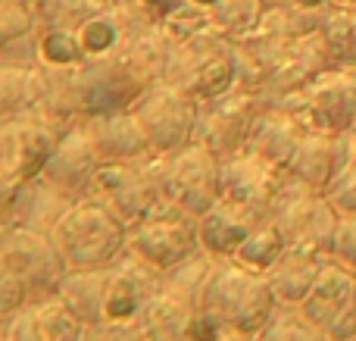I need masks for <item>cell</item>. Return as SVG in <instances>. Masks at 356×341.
Segmentation results:
<instances>
[{
  "mask_svg": "<svg viewBox=\"0 0 356 341\" xmlns=\"http://www.w3.org/2000/svg\"><path fill=\"white\" fill-rule=\"evenodd\" d=\"M100 166H104V157H100L85 119H79V122L69 125L66 135L60 138V144H56L54 154L44 163L41 175L50 179L54 185H60L63 191H69L72 198H88L91 182Z\"/></svg>",
  "mask_w": 356,
  "mask_h": 341,
  "instance_id": "cell-17",
  "label": "cell"
},
{
  "mask_svg": "<svg viewBox=\"0 0 356 341\" xmlns=\"http://www.w3.org/2000/svg\"><path fill=\"white\" fill-rule=\"evenodd\" d=\"M138 3H141L144 10H147L150 16L156 19V22H163V19H166L169 13L178 10L181 3H188V0H138Z\"/></svg>",
  "mask_w": 356,
  "mask_h": 341,
  "instance_id": "cell-39",
  "label": "cell"
},
{
  "mask_svg": "<svg viewBox=\"0 0 356 341\" xmlns=\"http://www.w3.org/2000/svg\"><path fill=\"white\" fill-rule=\"evenodd\" d=\"M325 194L341 216H353L356 213V148L350 144L347 132H344V160H341L334 179L328 182Z\"/></svg>",
  "mask_w": 356,
  "mask_h": 341,
  "instance_id": "cell-32",
  "label": "cell"
},
{
  "mask_svg": "<svg viewBox=\"0 0 356 341\" xmlns=\"http://www.w3.org/2000/svg\"><path fill=\"white\" fill-rule=\"evenodd\" d=\"M263 13H266V0H216L209 16H213L216 29L225 31L232 41H238L263 19Z\"/></svg>",
  "mask_w": 356,
  "mask_h": 341,
  "instance_id": "cell-30",
  "label": "cell"
},
{
  "mask_svg": "<svg viewBox=\"0 0 356 341\" xmlns=\"http://www.w3.org/2000/svg\"><path fill=\"white\" fill-rule=\"evenodd\" d=\"M284 251H288V238L282 235V229H278L272 219H263V223L253 229V235L241 244V251L232 260H238L241 267L257 269V273H269V269L282 260Z\"/></svg>",
  "mask_w": 356,
  "mask_h": 341,
  "instance_id": "cell-29",
  "label": "cell"
},
{
  "mask_svg": "<svg viewBox=\"0 0 356 341\" xmlns=\"http://www.w3.org/2000/svg\"><path fill=\"white\" fill-rule=\"evenodd\" d=\"M0 260L22 279L31 298L60 294L63 279L69 276L54 238L47 232L25 229L16 223H6V229L0 232Z\"/></svg>",
  "mask_w": 356,
  "mask_h": 341,
  "instance_id": "cell-12",
  "label": "cell"
},
{
  "mask_svg": "<svg viewBox=\"0 0 356 341\" xmlns=\"http://www.w3.org/2000/svg\"><path fill=\"white\" fill-rule=\"evenodd\" d=\"M81 341H150L141 323H125V326H85Z\"/></svg>",
  "mask_w": 356,
  "mask_h": 341,
  "instance_id": "cell-36",
  "label": "cell"
},
{
  "mask_svg": "<svg viewBox=\"0 0 356 341\" xmlns=\"http://www.w3.org/2000/svg\"><path fill=\"white\" fill-rule=\"evenodd\" d=\"M35 38H38L41 66L79 69L85 63V50H81L79 31L75 29H66V25H35Z\"/></svg>",
  "mask_w": 356,
  "mask_h": 341,
  "instance_id": "cell-28",
  "label": "cell"
},
{
  "mask_svg": "<svg viewBox=\"0 0 356 341\" xmlns=\"http://www.w3.org/2000/svg\"><path fill=\"white\" fill-rule=\"evenodd\" d=\"M131 110H135V116L141 119L144 135H147L154 157L172 154V150L184 148L188 141H194V125H197L200 100L191 97V94L181 91V88H175L172 81L160 79L156 85H150L147 94H144Z\"/></svg>",
  "mask_w": 356,
  "mask_h": 341,
  "instance_id": "cell-13",
  "label": "cell"
},
{
  "mask_svg": "<svg viewBox=\"0 0 356 341\" xmlns=\"http://www.w3.org/2000/svg\"><path fill=\"white\" fill-rule=\"evenodd\" d=\"M266 97L247 88H228L209 100H200L194 125V141H203L219 160L241 154L250 141V132L257 125Z\"/></svg>",
  "mask_w": 356,
  "mask_h": 341,
  "instance_id": "cell-10",
  "label": "cell"
},
{
  "mask_svg": "<svg viewBox=\"0 0 356 341\" xmlns=\"http://www.w3.org/2000/svg\"><path fill=\"white\" fill-rule=\"evenodd\" d=\"M163 276V269L125 251L110 267L69 273L60 285V298L85 326L141 323L144 307L160 288Z\"/></svg>",
  "mask_w": 356,
  "mask_h": 341,
  "instance_id": "cell-2",
  "label": "cell"
},
{
  "mask_svg": "<svg viewBox=\"0 0 356 341\" xmlns=\"http://www.w3.org/2000/svg\"><path fill=\"white\" fill-rule=\"evenodd\" d=\"M275 104L291 106L309 129L344 135V132L356 129V69L332 66L307 88L275 100Z\"/></svg>",
  "mask_w": 356,
  "mask_h": 341,
  "instance_id": "cell-11",
  "label": "cell"
},
{
  "mask_svg": "<svg viewBox=\"0 0 356 341\" xmlns=\"http://www.w3.org/2000/svg\"><path fill=\"white\" fill-rule=\"evenodd\" d=\"M257 341H328V338L313 323H307L297 307H278L275 317L269 319V326L257 335Z\"/></svg>",
  "mask_w": 356,
  "mask_h": 341,
  "instance_id": "cell-31",
  "label": "cell"
},
{
  "mask_svg": "<svg viewBox=\"0 0 356 341\" xmlns=\"http://www.w3.org/2000/svg\"><path fill=\"white\" fill-rule=\"evenodd\" d=\"M172 50V38L160 22L135 38L129 47L100 60H88L75 69L81 116L131 110L147 94L150 85L163 79L166 60Z\"/></svg>",
  "mask_w": 356,
  "mask_h": 341,
  "instance_id": "cell-1",
  "label": "cell"
},
{
  "mask_svg": "<svg viewBox=\"0 0 356 341\" xmlns=\"http://www.w3.org/2000/svg\"><path fill=\"white\" fill-rule=\"evenodd\" d=\"M328 257L313 254V251H300V248H288L282 254V260L269 269V285L275 292L278 307H300L303 298L309 294V288L316 285L322 267Z\"/></svg>",
  "mask_w": 356,
  "mask_h": 341,
  "instance_id": "cell-25",
  "label": "cell"
},
{
  "mask_svg": "<svg viewBox=\"0 0 356 341\" xmlns=\"http://www.w3.org/2000/svg\"><path fill=\"white\" fill-rule=\"evenodd\" d=\"M129 251L147 260L150 267L169 273V269L188 263L191 257L203 254L200 216L184 210L175 200L160 198L138 223H131Z\"/></svg>",
  "mask_w": 356,
  "mask_h": 341,
  "instance_id": "cell-8",
  "label": "cell"
},
{
  "mask_svg": "<svg viewBox=\"0 0 356 341\" xmlns=\"http://www.w3.org/2000/svg\"><path fill=\"white\" fill-rule=\"evenodd\" d=\"M129 235L131 225L94 198L75 200L50 232L69 273L116 263L129 251Z\"/></svg>",
  "mask_w": 356,
  "mask_h": 341,
  "instance_id": "cell-4",
  "label": "cell"
},
{
  "mask_svg": "<svg viewBox=\"0 0 356 341\" xmlns=\"http://www.w3.org/2000/svg\"><path fill=\"white\" fill-rule=\"evenodd\" d=\"M334 66L332 47H328L322 29L307 31L300 35L294 44L288 47V54L278 60V66L269 72L263 85V97L266 100H282L288 94H297L300 88H307L313 79H319L325 69Z\"/></svg>",
  "mask_w": 356,
  "mask_h": 341,
  "instance_id": "cell-18",
  "label": "cell"
},
{
  "mask_svg": "<svg viewBox=\"0 0 356 341\" xmlns=\"http://www.w3.org/2000/svg\"><path fill=\"white\" fill-rule=\"evenodd\" d=\"M160 25L166 29V35L172 38V44H178V41H184V38L197 35V31L209 29V25H213V16H209L203 6H197V3L188 0V3H181L178 10L169 13Z\"/></svg>",
  "mask_w": 356,
  "mask_h": 341,
  "instance_id": "cell-33",
  "label": "cell"
},
{
  "mask_svg": "<svg viewBox=\"0 0 356 341\" xmlns=\"http://www.w3.org/2000/svg\"><path fill=\"white\" fill-rule=\"evenodd\" d=\"M25 301H31L29 288H25L22 279L0 260V326H6V319H10Z\"/></svg>",
  "mask_w": 356,
  "mask_h": 341,
  "instance_id": "cell-34",
  "label": "cell"
},
{
  "mask_svg": "<svg viewBox=\"0 0 356 341\" xmlns=\"http://www.w3.org/2000/svg\"><path fill=\"white\" fill-rule=\"evenodd\" d=\"M297 310L328 341H356V269L328 257Z\"/></svg>",
  "mask_w": 356,
  "mask_h": 341,
  "instance_id": "cell-14",
  "label": "cell"
},
{
  "mask_svg": "<svg viewBox=\"0 0 356 341\" xmlns=\"http://www.w3.org/2000/svg\"><path fill=\"white\" fill-rule=\"evenodd\" d=\"M85 323L69 310L60 294L31 298L6 319V341H81Z\"/></svg>",
  "mask_w": 356,
  "mask_h": 341,
  "instance_id": "cell-19",
  "label": "cell"
},
{
  "mask_svg": "<svg viewBox=\"0 0 356 341\" xmlns=\"http://www.w3.org/2000/svg\"><path fill=\"white\" fill-rule=\"evenodd\" d=\"M194 341H257V335H244V332H238V329H228V326L216 323V319H209L207 313H203Z\"/></svg>",
  "mask_w": 356,
  "mask_h": 341,
  "instance_id": "cell-38",
  "label": "cell"
},
{
  "mask_svg": "<svg viewBox=\"0 0 356 341\" xmlns=\"http://www.w3.org/2000/svg\"><path fill=\"white\" fill-rule=\"evenodd\" d=\"M6 229V219H0V232H3Z\"/></svg>",
  "mask_w": 356,
  "mask_h": 341,
  "instance_id": "cell-43",
  "label": "cell"
},
{
  "mask_svg": "<svg viewBox=\"0 0 356 341\" xmlns=\"http://www.w3.org/2000/svg\"><path fill=\"white\" fill-rule=\"evenodd\" d=\"M284 179H288L284 166L244 148L241 154L222 160V200L253 210L259 216H269V207Z\"/></svg>",
  "mask_w": 356,
  "mask_h": 341,
  "instance_id": "cell-16",
  "label": "cell"
},
{
  "mask_svg": "<svg viewBox=\"0 0 356 341\" xmlns=\"http://www.w3.org/2000/svg\"><path fill=\"white\" fill-rule=\"evenodd\" d=\"M31 29H35V16L25 6L0 3V47H6L19 35H29Z\"/></svg>",
  "mask_w": 356,
  "mask_h": 341,
  "instance_id": "cell-35",
  "label": "cell"
},
{
  "mask_svg": "<svg viewBox=\"0 0 356 341\" xmlns=\"http://www.w3.org/2000/svg\"><path fill=\"white\" fill-rule=\"evenodd\" d=\"M334 3H356V0H334Z\"/></svg>",
  "mask_w": 356,
  "mask_h": 341,
  "instance_id": "cell-42",
  "label": "cell"
},
{
  "mask_svg": "<svg viewBox=\"0 0 356 341\" xmlns=\"http://www.w3.org/2000/svg\"><path fill=\"white\" fill-rule=\"evenodd\" d=\"M81 198H72L69 191H63L60 185H54L50 179H44L41 173L35 179H29L19 191L16 204L10 210V223L25 225V229H38V232H54V225L66 216V210Z\"/></svg>",
  "mask_w": 356,
  "mask_h": 341,
  "instance_id": "cell-23",
  "label": "cell"
},
{
  "mask_svg": "<svg viewBox=\"0 0 356 341\" xmlns=\"http://www.w3.org/2000/svg\"><path fill=\"white\" fill-rule=\"evenodd\" d=\"M191 3H197V6H203V10H213V3H216V0H191Z\"/></svg>",
  "mask_w": 356,
  "mask_h": 341,
  "instance_id": "cell-41",
  "label": "cell"
},
{
  "mask_svg": "<svg viewBox=\"0 0 356 341\" xmlns=\"http://www.w3.org/2000/svg\"><path fill=\"white\" fill-rule=\"evenodd\" d=\"M269 219L282 229L288 238V248L313 251V254L332 257L334 254V235L341 225V213L328 200L322 188H313L288 173L282 182L275 200L269 207Z\"/></svg>",
  "mask_w": 356,
  "mask_h": 341,
  "instance_id": "cell-6",
  "label": "cell"
},
{
  "mask_svg": "<svg viewBox=\"0 0 356 341\" xmlns=\"http://www.w3.org/2000/svg\"><path fill=\"white\" fill-rule=\"evenodd\" d=\"M113 3H116V0H113Z\"/></svg>",
  "mask_w": 356,
  "mask_h": 341,
  "instance_id": "cell-44",
  "label": "cell"
},
{
  "mask_svg": "<svg viewBox=\"0 0 356 341\" xmlns=\"http://www.w3.org/2000/svg\"><path fill=\"white\" fill-rule=\"evenodd\" d=\"M213 260L216 257L203 251L163 276L160 288L141 313V326L150 341H194L203 319V285Z\"/></svg>",
  "mask_w": 356,
  "mask_h": 341,
  "instance_id": "cell-5",
  "label": "cell"
},
{
  "mask_svg": "<svg viewBox=\"0 0 356 341\" xmlns=\"http://www.w3.org/2000/svg\"><path fill=\"white\" fill-rule=\"evenodd\" d=\"M150 160H154V157H147V160L104 163V166L97 169V175H94L88 198L106 204L129 225L138 223V219L163 198Z\"/></svg>",
  "mask_w": 356,
  "mask_h": 341,
  "instance_id": "cell-15",
  "label": "cell"
},
{
  "mask_svg": "<svg viewBox=\"0 0 356 341\" xmlns=\"http://www.w3.org/2000/svg\"><path fill=\"white\" fill-rule=\"evenodd\" d=\"M0 3H10V6H25V10L31 13V6H35V0H0Z\"/></svg>",
  "mask_w": 356,
  "mask_h": 341,
  "instance_id": "cell-40",
  "label": "cell"
},
{
  "mask_svg": "<svg viewBox=\"0 0 356 341\" xmlns=\"http://www.w3.org/2000/svg\"><path fill=\"white\" fill-rule=\"evenodd\" d=\"M319 29L332 47L334 66L356 69V3H332Z\"/></svg>",
  "mask_w": 356,
  "mask_h": 341,
  "instance_id": "cell-27",
  "label": "cell"
},
{
  "mask_svg": "<svg viewBox=\"0 0 356 341\" xmlns=\"http://www.w3.org/2000/svg\"><path fill=\"white\" fill-rule=\"evenodd\" d=\"M341 160H344V135L309 129L307 135H303L297 154L291 157L288 173L297 175L300 182H307V185L325 191L328 182H332L334 173H338Z\"/></svg>",
  "mask_w": 356,
  "mask_h": 341,
  "instance_id": "cell-24",
  "label": "cell"
},
{
  "mask_svg": "<svg viewBox=\"0 0 356 341\" xmlns=\"http://www.w3.org/2000/svg\"><path fill=\"white\" fill-rule=\"evenodd\" d=\"M160 194L184 210L203 213L222 198V160L203 141H188L184 148L150 160Z\"/></svg>",
  "mask_w": 356,
  "mask_h": 341,
  "instance_id": "cell-9",
  "label": "cell"
},
{
  "mask_svg": "<svg viewBox=\"0 0 356 341\" xmlns=\"http://www.w3.org/2000/svg\"><path fill=\"white\" fill-rule=\"evenodd\" d=\"M334 260L347 263L350 269H356V213L353 216H341L338 235H334Z\"/></svg>",
  "mask_w": 356,
  "mask_h": 341,
  "instance_id": "cell-37",
  "label": "cell"
},
{
  "mask_svg": "<svg viewBox=\"0 0 356 341\" xmlns=\"http://www.w3.org/2000/svg\"><path fill=\"white\" fill-rule=\"evenodd\" d=\"M263 219H269V216H259V213L244 210V207L228 204V200L219 198L200 216L203 251L219 257V260H232V257L241 251V244L253 235V229H257Z\"/></svg>",
  "mask_w": 356,
  "mask_h": 341,
  "instance_id": "cell-22",
  "label": "cell"
},
{
  "mask_svg": "<svg viewBox=\"0 0 356 341\" xmlns=\"http://www.w3.org/2000/svg\"><path fill=\"white\" fill-rule=\"evenodd\" d=\"M50 91L47 66H6L0 63V119H16L44 106Z\"/></svg>",
  "mask_w": 356,
  "mask_h": 341,
  "instance_id": "cell-26",
  "label": "cell"
},
{
  "mask_svg": "<svg viewBox=\"0 0 356 341\" xmlns=\"http://www.w3.org/2000/svg\"><path fill=\"white\" fill-rule=\"evenodd\" d=\"M163 79L197 100L234 88V41L216 25L172 44Z\"/></svg>",
  "mask_w": 356,
  "mask_h": 341,
  "instance_id": "cell-7",
  "label": "cell"
},
{
  "mask_svg": "<svg viewBox=\"0 0 356 341\" xmlns=\"http://www.w3.org/2000/svg\"><path fill=\"white\" fill-rule=\"evenodd\" d=\"M278 301L269 285V276L238 260H213V269L203 285V313L216 323L238 329L244 335H259L275 317Z\"/></svg>",
  "mask_w": 356,
  "mask_h": 341,
  "instance_id": "cell-3",
  "label": "cell"
},
{
  "mask_svg": "<svg viewBox=\"0 0 356 341\" xmlns=\"http://www.w3.org/2000/svg\"><path fill=\"white\" fill-rule=\"evenodd\" d=\"M85 125H88V132H91L104 163L147 160V157H154L147 135H144V125H141V119L135 116V110L85 116Z\"/></svg>",
  "mask_w": 356,
  "mask_h": 341,
  "instance_id": "cell-21",
  "label": "cell"
},
{
  "mask_svg": "<svg viewBox=\"0 0 356 341\" xmlns=\"http://www.w3.org/2000/svg\"><path fill=\"white\" fill-rule=\"evenodd\" d=\"M307 132H309V125L303 122L291 106L266 100L263 113H259L257 125H253V132H250L247 150H253V154H259V157H266V160L288 169L291 157L297 154V148H300Z\"/></svg>",
  "mask_w": 356,
  "mask_h": 341,
  "instance_id": "cell-20",
  "label": "cell"
}]
</instances>
